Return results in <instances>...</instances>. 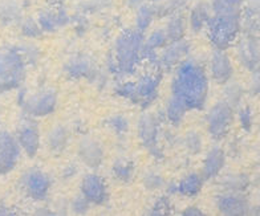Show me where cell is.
Wrapping results in <instances>:
<instances>
[{
    "mask_svg": "<svg viewBox=\"0 0 260 216\" xmlns=\"http://www.w3.org/2000/svg\"><path fill=\"white\" fill-rule=\"evenodd\" d=\"M203 176L198 172H188L179 181L178 185L174 186V191L185 196H195L203 186Z\"/></svg>",
    "mask_w": 260,
    "mask_h": 216,
    "instance_id": "cell-23",
    "label": "cell"
},
{
    "mask_svg": "<svg viewBox=\"0 0 260 216\" xmlns=\"http://www.w3.org/2000/svg\"><path fill=\"white\" fill-rule=\"evenodd\" d=\"M183 148L192 155L199 154L203 150V138L197 130H188L183 135Z\"/></svg>",
    "mask_w": 260,
    "mask_h": 216,
    "instance_id": "cell-29",
    "label": "cell"
},
{
    "mask_svg": "<svg viewBox=\"0 0 260 216\" xmlns=\"http://www.w3.org/2000/svg\"><path fill=\"white\" fill-rule=\"evenodd\" d=\"M80 191L81 195L85 198L90 204L101 206L109 198L108 185L105 179L96 172H90L82 176L80 183Z\"/></svg>",
    "mask_w": 260,
    "mask_h": 216,
    "instance_id": "cell-14",
    "label": "cell"
},
{
    "mask_svg": "<svg viewBox=\"0 0 260 216\" xmlns=\"http://www.w3.org/2000/svg\"><path fill=\"white\" fill-rule=\"evenodd\" d=\"M27 65L19 47H0V93L20 86Z\"/></svg>",
    "mask_w": 260,
    "mask_h": 216,
    "instance_id": "cell-5",
    "label": "cell"
},
{
    "mask_svg": "<svg viewBox=\"0 0 260 216\" xmlns=\"http://www.w3.org/2000/svg\"><path fill=\"white\" fill-rule=\"evenodd\" d=\"M110 4V0H88L82 6L84 12H97L106 8Z\"/></svg>",
    "mask_w": 260,
    "mask_h": 216,
    "instance_id": "cell-38",
    "label": "cell"
},
{
    "mask_svg": "<svg viewBox=\"0 0 260 216\" xmlns=\"http://www.w3.org/2000/svg\"><path fill=\"white\" fill-rule=\"evenodd\" d=\"M164 29L166 32L169 42H177V40L185 39L187 21L179 12H174V14L169 15V20Z\"/></svg>",
    "mask_w": 260,
    "mask_h": 216,
    "instance_id": "cell-24",
    "label": "cell"
},
{
    "mask_svg": "<svg viewBox=\"0 0 260 216\" xmlns=\"http://www.w3.org/2000/svg\"><path fill=\"white\" fill-rule=\"evenodd\" d=\"M190 43L186 39L169 42L158 55V69H174L190 55Z\"/></svg>",
    "mask_w": 260,
    "mask_h": 216,
    "instance_id": "cell-15",
    "label": "cell"
},
{
    "mask_svg": "<svg viewBox=\"0 0 260 216\" xmlns=\"http://www.w3.org/2000/svg\"><path fill=\"white\" fill-rule=\"evenodd\" d=\"M144 186L145 189L149 190V191H157V190L162 189L165 186V179L159 172L153 171V170H149L146 174L144 175Z\"/></svg>",
    "mask_w": 260,
    "mask_h": 216,
    "instance_id": "cell-33",
    "label": "cell"
},
{
    "mask_svg": "<svg viewBox=\"0 0 260 216\" xmlns=\"http://www.w3.org/2000/svg\"><path fill=\"white\" fill-rule=\"evenodd\" d=\"M155 11L153 4L142 3L138 8H136V29L144 33L146 29H149L154 20Z\"/></svg>",
    "mask_w": 260,
    "mask_h": 216,
    "instance_id": "cell-26",
    "label": "cell"
},
{
    "mask_svg": "<svg viewBox=\"0 0 260 216\" xmlns=\"http://www.w3.org/2000/svg\"><path fill=\"white\" fill-rule=\"evenodd\" d=\"M183 215H187V216H201V215H205V212L203 211H201L199 209V207L197 206H190L187 207V208L183 211Z\"/></svg>",
    "mask_w": 260,
    "mask_h": 216,
    "instance_id": "cell-43",
    "label": "cell"
},
{
    "mask_svg": "<svg viewBox=\"0 0 260 216\" xmlns=\"http://www.w3.org/2000/svg\"><path fill=\"white\" fill-rule=\"evenodd\" d=\"M247 185H248V179L243 174H229L224 175L222 179V186L226 191L240 192L246 189Z\"/></svg>",
    "mask_w": 260,
    "mask_h": 216,
    "instance_id": "cell-30",
    "label": "cell"
},
{
    "mask_svg": "<svg viewBox=\"0 0 260 216\" xmlns=\"http://www.w3.org/2000/svg\"><path fill=\"white\" fill-rule=\"evenodd\" d=\"M211 16V8L210 4L205 2H198L194 4V7L190 11V16H188V27L191 28V31L201 32L205 29L209 19Z\"/></svg>",
    "mask_w": 260,
    "mask_h": 216,
    "instance_id": "cell-22",
    "label": "cell"
},
{
    "mask_svg": "<svg viewBox=\"0 0 260 216\" xmlns=\"http://www.w3.org/2000/svg\"><path fill=\"white\" fill-rule=\"evenodd\" d=\"M47 148L52 154H61L67 150L71 142V130L68 126L62 124H57L52 127L47 134Z\"/></svg>",
    "mask_w": 260,
    "mask_h": 216,
    "instance_id": "cell-21",
    "label": "cell"
},
{
    "mask_svg": "<svg viewBox=\"0 0 260 216\" xmlns=\"http://www.w3.org/2000/svg\"><path fill=\"white\" fill-rule=\"evenodd\" d=\"M15 137L20 145L21 151H24L29 158L38 155L41 146V134L34 117L25 116L19 121Z\"/></svg>",
    "mask_w": 260,
    "mask_h": 216,
    "instance_id": "cell-10",
    "label": "cell"
},
{
    "mask_svg": "<svg viewBox=\"0 0 260 216\" xmlns=\"http://www.w3.org/2000/svg\"><path fill=\"white\" fill-rule=\"evenodd\" d=\"M168 199H159L157 203L154 204V207H153V211H151V213H154V215H162V213H165V209L168 208Z\"/></svg>",
    "mask_w": 260,
    "mask_h": 216,
    "instance_id": "cell-40",
    "label": "cell"
},
{
    "mask_svg": "<svg viewBox=\"0 0 260 216\" xmlns=\"http://www.w3.org/2000/svg\"><path fill=\"white\" fill-rule=\"evenodd\" d=\"M161 85V75L157 70H149L138 77L137 81H123L117 86V93L125 100L142 107L150 106L157 100Z\"/></svg>",
    "mask_w": 260,
    "mask_h": 216,
    "instance_id": "cell-4",
    "label": "cell"
},
{
    "mask_svg": "<svg viewBox=\"0 0 260 216\" xmlns=\"http://www.w3.org/2000/svg\"><path fill=\"white\" fill-rule=\"evenodd\" d=\"M234 121V107L224 100L216 102L206 114L207 133L214 139H222L227 135Z\"/></svg>",
    "mask_w": 260,
    "mask_h": 216,
    "instance_id": "cell-8",
    "label": "cell"
},
{
    "mask_svg": "<svg viewBox=\"0 0 260 216\" xmlns=\"http://www.w3.org/2000/svg\"><path fill=\"white\" fill-rule=\"evenodd\" d=\"M21 148L15 134L0 129V175L8 174L20 161Z\"/></svg>",
    "mask_w": 260,
    "mask_h": 216,
    "instance_id": "cell-11",
    "label": "cell"
},
{
    "mask_svg": "<svg viewBox=\"0 0 260 216\" xmlns=\"http://www.w3.org/2000/svg\"><path fill=\"white\" fill-rule=\"evenodd\" d=\"M57 93L52 88L23 90L19 94V105L25 116L39 118L52 114L57 107Z\"/></svg>",
    "mask_w": 260,
    "mask_h": 216,
    "instance_id": "cell-6",
    "label": "cell"
},
{
    "mask_svg": "<svg viewBox=\"0 0 260 216\" xmlns=\"http://www.w3.org/2000/svg\"><path fill=\"white\" fill-rule=\"evenodd\" d=\"M106 125L114 131L116 135H125L127 133V130H129V122L121 114H116V116L110 117Z\"/></svg>",
    "mask_w": 260,
    "mask_h": 216,
    "instance_id": "cell-35",
    "label": "cell"
},
{
    "mask_svg": "<svg viewBox=\"0 0 260 216\" xmlns=\"http://www.w3.org/2000/svg\"><path fill=\"white\" fill-rule=\"evenodd\" d=\"M112 172H113L114 178L117 181L127 183L134 178L136 167H134V163L130 159L118 158L114 161L113 166H112Z\"/></svg>",
    "mask_w": 260,
    "mask_h": 216,
    "instance_id": "cell-25",
    "label": "cell"
},
{
    "mask_svg": "<svg viewBox=\"0 0 260 216\" xmlns=\"http://www.w3.org/2000/svg\"><path fill=\"white\" fill-rule=\"evenodd\" d=\"M215 204L224 215H244L248 211V202L240 192L224 191L216 196Z\"/></svg>",
    "mask_w": 260,
    "mask_h": 216,
    "instance_id": "cell-19",
    "label": "cell"
},
{
    "mask_svg": "<svg viewBox=\"0 0 260 216\" xmlns=\"http://www.w3.org/2000/svg\"><path fill=\"white\" fill-rule=\"evenodd\" d=\"M239 118H240V122H242V125L243 126H248V125H251V112L247 107H244V109L240 110L239 113Z\"/></svg>",
    "mask_w": 260,
    "mask_h": 216,
    "instance_id": "cell-42",
    "label": "cell"
},
{
    "mask_svg": "<svg viewBox=\"0 0 260 216\" xmlns=\"http://www.w3.org/2000/svg\"><path fill=\"white\" fill-rule=\"evenodd\" d=\"M224 85H226L224 93H223L224 94V101L233 107L239 105L240 101H242V97H243V88L239 84L230 83V81Z\"/></svg>",
    "mask_w": 260,
    "mask_h": 216,
    "instance_id": "cell-32",
    "label": "cell"
},
{
    "mask_svg": "<svg viewBox=\"0 0 260 216\" xmlns=\"http://www.w3.org/2000/svg\"><path fill=\"white\" fill-rule=\"evenodd\" d=\"M19 51H20L21 56L24 57L27 64H35L39 60V57H40V52H39V49L35 45H19Z\"/></svg>",
    "mask_w": 260,
    "mask_h": 216,
    "instance_id": "cell-36",
    "label": "cell"
},
{
    "mask_svg": "<svg viewBox=\"0 0 260 216\" xmlns=\"http://www.w3.org/2000/svg\"><path fill=\"white\" fill-rule=\"evenodd\" d=\"M36 20L43 32H56L68 24L71 17L64 7H53L40 11Z\"/></svg>",
    "mask_w": 260,
    "mask_h": 216,
    "instance_id": "cell-18",
    "label": "cell"
},
{
    "mask_svg": "<svg viewBox=\"0 0 260 216\" xmlns=\"http://www.w3.org/2000/svg\"><path fill=\"white\" fill-rule=\"evenodd\" d=\"M150 2H153V3H157V2H159V0H150Z\"/></svg>",
    "mask_w": 260,
    "mask_h": 216,
    "instance_id": "cell-45",
    "label": "cell"
},
{
    "mask_svg": "<svg viewBox=\"0 0 260 216\" xmlns=\"http://www.w3.org/2000/svg\"><path fill=\"white\" fill-rule=\"evenodd\" d=\"M138 139L154 158H161L159 148V120L154 113H144L137 122Z\"/></svg>",
    "mask_w": 260,
    "mask_h": 216,
    "instance_id": "cell-9",
    "label": "cell"
},
{
    "mask_svg": "<svg viewBox=\"0 0 260 216\" xmlns=\"http://www.w3.org/2000/svg\"><path fill=\"white\" fill-rule=\"evenodd\" d=\"M20 187L29 199L34 202H41L51 191L52 178L43 168L31 167L21 175Z\"/></svg>",
    "mask_w": 260,
    "mask_h": 216,
    "instance_id": "cell-7",
    "label": "cell"
},
{
    "mask_svg": "<svg viewBox=\"0 0 260 216\" xmlns=\"http://www.w3.org/2000/svg\"><path fill=\"white\" fill-rule=\"evenodd\" d=\"M144 33L138 29H125L116 39L113 57L110 61V72L129 76L142 61Z\"/></svg>",
    "mask_w": 260,
    "mask_h": 216,
    "instance_id": "cell-3",
    "label": "cell"
},
{
    "mask_svg": "<svg viewBox=\"0 0 260 216\" xmlns=\"http://www.w3.org/2000/svg\"><path fill=\"white\" fill-rule=\"evenodd\" d=\"M251 72H252V76H251L248 89L251 94H260V69L257 68Z\"/></svg>",
    "mask_w": 260,
    "mask_h": 216,
    "instance_id": "cell-39",
    "label": "cell"
},
{
    "mask_svg": "<svg viewBox=\"0 0 260 216\" xmlns=\"http://www.w3.org/2000/svg\"><path fill=\"white\" fill-rule=\"evenodd\" d=\"M79 172V168L76 167L75 165L72 163H69V165L65 166V168L62 170V178L64 179H72L76 174Z\"/></svg>",
    "mask_w": 260,
    "mask_h": 216,
    "instance_id": "cell-41",
    "label": "cell"
},
{
    "mask_svg": "<svg viewBox=\"0 0 260 216\" xmlns=\"http://www.w3.org/2000/svg\"><path fill=\"white\" fill-rule=\"evenodd\" d=\"M226 163V154L219 146H212L206 153L202 163V176L203 179H214L222 172Z\"/></svg>",
    "mask_w": 260,
    "mask_h": 216,
    "instance_id": "cell-20",
    "label": "cell"
},
{
    "mask_svg": "<svg viewBox=\"0 0 260 216\" xmlns=\"http://www.w3.org/2000/svg\"><path fill=\"white\" fill-rule=\"evenodd\" d=\"M126 3L130 8H138L144 3V0H126Z\"/></svg>",
    "mask_w": 260,
    "mask_h": 216,
    "instance_id": "cell-44",
    "label": "cell"
},
{
    "mask_svg": "<svg viewBox=\"0 0 260 216\" xmlns=\"http://www.w3.org/2000/svg\"><path fill=\"white\" fill-rule=\"evenodd\" d=\"M65 73L75 80H88L90 83L100 79V70L90 56L76 53L67 60L64 65Z\"/></svg>",
    "mask_w": 260,
    "mask_h": 216,
    "instance_id": "cell-12",
    "label": "cell"
},
{
    "mask_svg": "<svg viewBox=\"0 0 260 216\" xmlns=\"http://www.w3.org/2000/svg\"><path fill=\"white\" fill-rule=\"evenodd\" d=\"M77 158L88 168H99L105 159L103 143L92 135H84L77 145Z\"/></svg>",
    "mask_w": 260,
    "mask_h": 216,
    "instance_id": "cell-13",
    "label": "cell"
},
{
    "mask_svg": "<svg viewBox=\"0 0 260 216\" xmlns=\"http://www.w3.org/2000/svg\"><path fill=\"white\" fill-rule=\"evenodd\" d=\"M165 116L174 126L185 120L190 110H201L209 96V75L197 60L186 58L175 66Z\"/></svg>",
    "mask_w": 260,
    "mask_h": 216,
    "instance_id": "cell-1",
    "label": "cell"
},
{
    "mask_svg": "<svg viewBox=\"0 0 260 216\" xmlns=\"http://www.w3.org/2000/svg\"><path fill=\"white\" fill-rule=\"evenodd\" d=\"M168 43V36H166V32H165L164 28H157L154 31H151V33L145 39L144 47L159 52Z\"/></svg>",
    "mask_w": 260,
    "mask_h": 216,
    "instance_id": "cell-31",
    "label": "cell"
},
{
    "mask_svg": "<svg viewBox=\"0 0 260 216\" xmlns=\"http://www.w3.org/2000/svg\"><path fill=\"white\" fill-rule=\"evenodd\" d=\"M20 31L21 33L24 34L25 38L29 39H36L39 38V36H41V33H43L38 20H35L32 17H27V19H24V20L21 21Z\"/></svg>",
    "mask_w": 260,
    "mask_h": 216,
    "instance_id": "cell-34",
    "label": "cell"
},
{
    "mask_svg": "<svg viewBox=\"0 0 260 216\" xmlns=\"http://www.w3.org/2000/svg\"><path fill=\"white\" fill-rule=\"evenodd\" d=\"M69 208L72 209L73 213H77V215H82V213H86L90 208V203L84 198V196L80 194V195L75 196L73 200L69 204Z\"/></svg>",
    "mask_w": 260,
    "mask_h": 216,
    "instance_id": "cell-37",
    "label": "cell"
},
{
    "mask_svg": "<svg viewBox=\"0 0 260 216\" xmlns=\"http://www.w3.org/2000/svg\"><path fill=\"white\" fill-rule=\"evenodd\" d=\"M247 4V24L251 29V34H260V0H246Z\"/></svg>",
    "mask_w": 260,
    "mask_h": 216,
    "instance_id": "cell-28",
    "label": "cell"
},
{
    "mask_svg": "<svg viewBox=\"0 0 260 216\" xmlns=\"http://www.w3.org/2000/svg\"><path fill=\"white\" fill-rule=\"evenodd\" d=\"M209 73L211 79L218 84H226L231 81L234 66L230 56L226 53V49H214L209 60Z\"/></svg>",
    "mask_w": 260,
    "mask_h": 216,
    "instance_id": "cell-16",
    "label": "cell"
},
{
    "mask_svg": "<svg viewBox=\"0 0 260 216\" xmlns=\"http://www.w3.org/2000/svg\"><path fill=\"white\" fill-rule=\"evenodd\" d=\"M211 16L206 25L210 42L218 49H226L238 38L242 23L240 0H211Z\"/></svg>",
    "mask_w": 260,
    "mask_h": 216,
    "instance_id": "cell-2",
    "label": "cell"
},
{
    "mask_svg": "<svg viewBox=\"0 0 260 216\" xmlns=\"http://www.w3.org/2000/svg\"><path fill=\"white\" fill-rule=\"evenodd\" d=\"M236 56L244 68L255 70L260 65V47L256 36L248 34L236 44Z\"/></svg>",
    "mask_w": 260,
    "mask_h": 216,
    "instance_id": "cell-17",
    "label": "cell"
},
{
    "mask_svg": "<svg viewBox=\"0 0 260 216\" xmlns=\"http://www.w3.org/2000/svg\"><path fill=\"white\" fill-rule=\"evenodd\" d=\"M21 7L19 0H0V20L15 23L20 19Z\"/></svg>",
    "mask_w": 260,
    "mask_h": 216,
    "instance_id": "cell-27",
    "label": "cell"
}]
</instances>
